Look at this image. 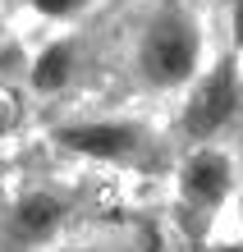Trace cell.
Segmentation results:
<instances>
[{
	"instance_id": "1",
	"label": "cell",
	"mask_w": 243,
	"mask_h": 252,
	"mask_svg": "<svg viewBox=\"0 0 243 252\" xmlns=\"http://www.w3.org/2000/svg\"><path fill=\"white\" fill-rule=\"evenodd\" d=\"M138 73L147 87H184L202 73V28L188 9L165 5L156 19L142 28L138 41Z\"/></svg>"
},
{
	"instance_id": "2",
	"label": "cell",
	"mask_w": 243,
	"mask_h": 252,
	"mask_svg": "<svg viewBox=\"0 0 243 252\" xmlns=\"http://www.w3.org/2000/svg\"><path fill=\"white\" fill-rule=\"evenodd\" d=\"M239 106H243L239 64L234 60H216L207 73L193 78V92H188V106H184V133H188L193 142L207 147L239 115Z\"/></svg>"
},
{
	"instance_id": "3",
	"label": "cell",
	"mask_w": 243,
	"mask_h": 252,
	"mask_svg": "<svg viewBox=\"0 0 243 252\" xmlns=\"http://www.w3.org/2000/svg\"><path fill=\"white\" fill-rule=\"evenodd\" d=\"M55 142L73 156L87 160H110V165H124V160L142 156V128L124 124V120H83V124H60Z\"/></svg>"
},
{
	"instance_id": "4",
	"label": "cell",
	"mask_w": 243,
	"mask_h": 252,
	"mask_svg": "<svg viewBox=\"0 0 243 252\" xmlns=\"http://www.w3.org/2000/svg\"><path fill=\"white\" fill-rule=\"evenodd\" d=\"M234 188V165L220 147H197L184 160V174H179V192L193 211H216V206L230 197Z\"/></svg>"
},
{
	"instance_id": "5",
	"label": "cell",
	"mask_w": 243,
	"mask_h": 252,
	"mask_svg": "<svg viewBox=\"0 0 243 252\" xmlns=\"http://www.w3.org/2000/svg\"><path fill=\"white\" fill-rule=\"evenodd\" d=\"M65 216H69V206L60 202L55 192L33 188V192H23V197L9 206V234H14V243L37 248V243L55 239V229L65 225Z\"/></svg>"
},
{
	"instance_id": "6",
	"label": "cell",
	"mask_w": 243,
	"mask_h": 252,
	"mask_svg": "<svg viewBox=\"0 0 243 252\" xmlns=\"http://www.w3.org/2000/svg\"><path fill=\"white\" fill-rule=\"evenodd\" d=\"M73 64H78V51H73V41H60V37L46 41V46L33 55V64H28V83H33V92L55 96L60 87H69Z\"/></svg>"
},
{
	"instance_id": "7",
	"label": "cell",
	"mask_w": 243,
	"mask_h": 252,
	"mask_svg": "<svg viewBox=\"0 0 243 252\" xmlns=\"http://www.w3.org/2000/svg\"><path fill=\"white\" fill-rule=\"evenodd\" d=\"M28 9L37 19H46V23H69V19L92 9V0H28Z\"/></svg>"
},
{
	"instance_id": "8",
	"label": "cell",
	"mask_w": 243,
	"mask_h": 252,
	"mask_svg": "<svg viewBox=\"0 0 243 252\" xmlns=\"http://www.w3.org/2000/svg\"><path fill=\"white\" fill-rule=\"evenodd\" d=\"M234 41H239V46H243V0H239V5H234Z\"/></svg>"
},
{
	"instance_id": "9",
	"label": "cell",
	"mask_w": 243,
	"mask_h": 252,
	"mask_svg": "<svg viewBox=\"0 0 243 252\" xmlns=\"http://www.w3.org/2000/svg\"><path fill=\"white\" fill-rule=\"evenodd\" d=\"M9 133V110H5V101H0V138Z\"/></svg>"
},
{
	"instance_id": "10",
	"label": "cell",
	"mask_w": 243,
	"mask_h": 252,
	"mask_svg": "<svg viewBox=\"0 0 243 252\" xmlns=\"http://www.w3.org/2000/svg\"><path fill=\"white\" fill-rule=\"evenodd\" d=\"M216 252H243V243H239V239H230V243H216Z\"/></svg>"
},
{
	"instance_id": "11",
	"label": "cell",
	"mask_w": 243,
	"mask_h": 252,
	"mask_svg": "<svg viewBox=\"0 0 243 252\" xmlns=\"http://www.w3.org/2000/svg\"><path fill=\"white\" fill-rule=\"evenodd\" d=\"M0 37H5V9H0Z\"/></svg>"
},
{
	"instance_id": "12",
	"label": "cell",
	"mask_w": 243,
	"mask_h": 252,
	"mask_svg": "<svg viewBox=\"0 0 243 252\" xmlns=\"http://www.w3.org/2000/svg\"><path fill=\"white\" fill-rule=\"evenodd\" d=\"M239 216H243V197H239Z\"/></svg>"
}]
</instances>
